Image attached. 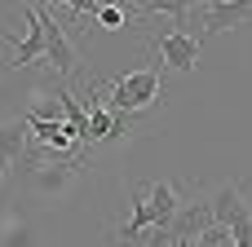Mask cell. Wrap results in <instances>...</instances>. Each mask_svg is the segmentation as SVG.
I'll list each match as a JSON object with an SVG mask.
<instances>
[{
  "label": "cell",
  "mask_w": 252,
  "mask_h": 247,
  "mask_svg": "<svg viewBox=\"0 0 252 247\" xmlns=\"http://www.w3.org/2000/svg\"><path fill=\"white\" fill-rule=\"evenodd\" d=\"M159 93V71L155 66H142V71H124L115 84H102V102L111 110H124V115H142Z\"/></svg>",
  "instance_id": "1"
},
{
  "label": "cell",
  "mask_w": 252,
  "mask_h": 247,
  "mask_svg": "<svg viewBox=\"0 0 252 247\" xmlns=\"http://www.w3.org/2000/svg\"><path fill=\"white\" fill-rule=\"evenodd\" d=\"M35 13H40V22H44V57H49V66L62 75V80H71V75H80V53H75V44H71V35L62 31V22L49 13V4H35Z\"/></svg>",
  "instance_id": "2"
},
{
  "label": "cell",
  "mask_w": 252,
  "mask_h": 247,
  "mask_svg": "<svg viewBox=\"0 0 252 247\" xmlns=\"http://www.w3.org/2000/svg\"><path fill=\"white\" fill-rule=\"evenodd\" d=\"M217 221H213V208H208V199H186L182 208H177V217H173V225H168V234H173V247H195L208 230H213Z\"/></svg>",
  "instance_id": "3"
},
{
  "label": "cell",
  "mask_w": 252,
  "mask_h": 247,
  "mask_svg": "<svg viewBox=\"0 0 252 247\" xmlns=\"http://www.w3.org/2000/svg\"><path fill=\"white\" fill-rule=\"evenodd\" d=\"M155 53H159V62H164L168 71L190 75V71H195V62H199V40H195L186 27H173V31L155 35Z\"/></svg>",
  "instance_id": "4"
},
{
  "label": "cell",
  "mask_w": 252,
  "mask_h": 247,
  "mask_svg": "<svg viewBox=\"0 0 252 247\" xmlns=\"http://www.w3.org/2000/svg\"><path fill=\"white\" fill-rule=\"evenodd\" d=\"M186 22H199L204 35H217V31H230V27H248L252 22V4H244V0H217V4L190 9Z\"/></svg>",
  "instance_id": "5"
},
{
  "label": "cell",
  "mask_w": 252,
  "mask_h": 247,
  "mask_svg": "<svg viewBox=\"0 0 252 247\" xmlns=\"http://www.w3.org/2000/svg\"><path fill=\"white\" fill-rule=\"evenodd\" d=\"M40 57H44V22H40L35 4H27V40L18 44V53H13V66L22 71V66L40 62Z\"/></svg>",
  "instance_id": "6"
},
{
  "label": "cell",
  "mask_w": 252,
  "mask_h": 247,
  "mask_svg": "<svg viewBox=\"0 0 252 247\" xmlns=\"http://www.w3.org/2000/svg\"><path fill=\"white\" fill-rule=\"evenodd\" d=\"M27 150H31V128H27V119L0 124V155H4L9 164H22Z\"/></svg>",
  "instance_id": "7"
},
{
  "label": "cell",
  "mask_w": 252,
  "mask_h": 247,
  "mask_svg": "<svg viewBox=\"0 0 252 247\" xmlns=\"http://www.w3.org/2000/svg\"><path fill=\"white\" fill-rule=\"evenodd\" d=\"M27 119H40V124H66V115H62V97H58V93H35L31 106H27Z\"/></svg>",
  "instance_id": "8"
},
{
  "label": "cell",
  "mask_w": 252,
  "mask_h": 247,
  "mask_svg": "<svg viewBox=\"0 0 252 247\" xmlns=\"http://www.w3.org/2000/svg\"><path fill=\"white\" fill-rule=\"evenodd\" d=\"M124 22H128V9H124V4H102V9H97V27L115 31V27H124Z\"/></svg>",
  "instance_id": "9"
},
{
  "label": "cell",
  "mask_w": 252,
  "mask_h": 247,
  "mask_svg": "<svg viewBox=\"0 0 252 247\" xmlns=\"http://www.w3.org/2000/svg\"><path fill=\"white\" fill-rule=\"evenodd\" d=\"M4 177H9V159L0 155V181H4Z\"/></svg>",
  "instance_id": "10"
}]
</instances>
